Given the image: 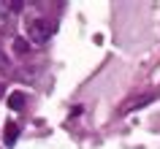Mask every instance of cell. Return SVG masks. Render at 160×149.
<instances>
[{
    "instance_id": "6da1fadb",
    "label": "cell",
    "mask_w": 160,
    "mask_h": 149,
    "mask_svg": "<svg viewBox=\"0 0 160 149\" xmlns=\"http://www.w3.org/2000/svg\"><path fill=\"white\" fill-rule=\"evenodd\" d=\"M25 30H27V38L33 43H46L49 41V25L43 19H30V22H25Z\"/></svg>"
},
{
    "instance_id": "7a4b0ae2",
    "label": "cell",
    "mask_w": 160,
    "mask_h": 149,
    "mask_svg": "<svg viewBox=\"0 0 160 149\" xmlns=\"http://www.w3.org/2000/svg\"><path fill=\"white\" fill-rule=\"evenodd\" d=\"M17 136H19V127L14 122H8V125H6V133H3V141L11 147V144H17Z\"/></svg>"
},
{
    "instance_id": "3957f363",
    "label": "cell",
    "mask_w": 160,
    "mask_h": 149,
    "mask_svg": "<svg viewBox=\"0 0 160 149\" xmlns=\"http://www.w3.org/2000/svg\"><path fill=\"white\" fill-rule=\"evenodd\" d=\"M8 106L14 108V111H19V108L25 106V92H11L8 95Z\"/></svg>"
},
{
    "instance_id": "277c9868",
    "label": "cell",
    "mask_w": 160,
    "mask_h": 149,
    "mask_svg": "<svg viewBox=\"0 0 160 149\" xmlns=\"http://www.w3.org/2000/svg\"><path fill=\"white\" fill-rule=\"evenodd\" d=\"M149 100H152V95H144V98H136V100H130V103L125 106V111H133V108H141L144 103H149Z\"/></svg>"
},
{
    "instance_id": "5b68a950",
    "label": "cell",
    "mask_w": 160,
    "mask_h": 149,
    "mask_svg": "<svg viewBox=\"0 0 160 149\" xmlns=\"http://www.w3.org/2000/svg\"><path fill=\"white\" fill-rule=\"evenodd\" d=\"M11 11V3H6V0H0V19H6V14Z\"/></svg>"
}]
</instances>
